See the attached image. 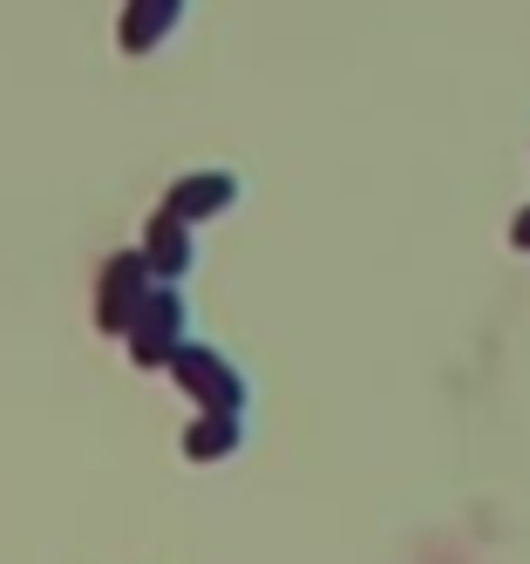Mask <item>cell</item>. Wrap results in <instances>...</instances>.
<instances>
[{
	"mask_svg": "<svg viewBox=\"0 0 530 564\" xmlns=\"http://www.w3.org/2000/svg\"><path fill=\"white\" fill-rule=\"evenodd\" d=\"M150 279H156V265H150L143 252H122V259L102 265V279H96V327H102V334H130V327H137L143 300L156 293Z\"/></svg>",
	"mask_w": 530,
	"mask_h": 564,
	"instance_id": "6da1fadb",
	"label": "cell"
},
{
	"mask_svg": "<svg viewBox=\"0 0 530 564\" xmlns=\"http://www.w3.org/2000/svg\"><path fill=\"white\" fill-rule=\"evenodd\" d=\"M171 375H177V388H191L204 409H245V381H238V368L225 354H212V347H177L171 354Z\"/></svg>",
	"mask_w": 530,
	"mask_h": 564,
	"instance_id": "7a4b0ae2",
	"label": "cell"
},
{
	"mask_svg": "<svg viewBox=\"0 0 530 564\" xmlns=\"http://www.w3.org/2000/svg\"><path fill=\"white\" fill-rule=\"evenodd\" d=\"M184 347V300L177 293H150L137 327H130V354L137 368H171V354Z\"/></svg>",
	"mask_w": 530,
	"mask_h": 564,
	"instance_id": "3957f363",
	"label": "cell"
},
{
	"mask_svg": "<svg viewBox=\"0 0 530 564\" xmlns=\"http://www.w3.org/2000/svg\"><path fill=\"white\" fill-rule=\"evenodd\" d=\"M184 21V0H122V21H116V42L130 55H150L163 34Z\"/></svg>",
	"mask_w": 530,
	"mask_h": 564,
	"instance_id": "277c9868",
	"label": "cell"
},
{
	"mask_svg": "<svg viewBox=\"0 0 530 564\" xmlns=\"http://www.w3.org/2000/svg\"><path fill=\"white\" fill-rule=\"evenodd\" d=\"M231 197H238V177H231V171H197V177H177L163 205H171L177 218H191V225H197V218H218Z\"/></svg>",
	"mask_w": 530,
	"mask_h": 564,
	"instance_id": "5b68a950",
	"label": "cell"
},
{
	"mask_svg": "<svg viewBox=\"0 0 530 564\" xmlns=\"http://www.w3.org/2000/svg\"><path fill=\"white\" fill-rule=\"evenodd\" d=\"M143 259L156 265V279H184V265H191V218H177L171 205H163L150 218V231H143Z\"/></svg>",
	"mask_w": 530,
	"mask_h": 564,
	"instance_id": "8992f818",
	"label": "cell"
},
{
	"mask_svg": "<svg viewBox=\"0 0 530 564\" xmlns=\"http://www.w3.org/2000/svg\"><path fill=\"white\" fill-rule=\"evenodd\" d=\"M238 442H245L238 409H204V422L184 429V456H191V463H212V456H231Z\"/></svg>",
	"mask_w": 530,
	"mask_h": 564,
	"instance_id": "52a82bcc",
	"label": "cell"
},
{
	"mask_svg": "<svg viewBox=\"0 0 530 564\" xmlns=\"http://www.w3.org/2000/svg\"><path fill=\"white\" fill-rule=\"evenodd\" d=\"M510 238H517V252H530V212H523V218L510 225Z\"/></svg>",
	"mask_w": 530,
	"mask_h": 564,
	"instance_id": "ba28073f",
	"label": "cell"
}]
</instances>
